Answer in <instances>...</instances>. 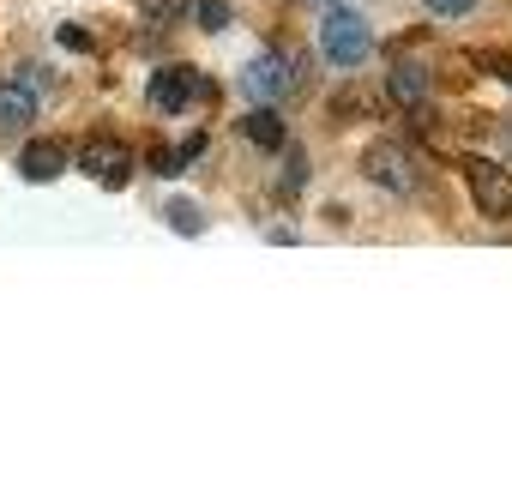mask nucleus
<instances>
[{
    "label": "nucleus",
    "instance_id": "obj_15",
    "mask_svg": "<svg viewBox=\"0 0 512 482\" xmlns=\"http://www.w3.org/2000/svg\"><path fill=\"white\" fill-rule=\"evenodd\" d=\"M61 49H73V55H91V31H85V25H61Z\"/></svg>",
    "mask_w": 512,
    "mask_h": 482
},
{
    "label": "nucleus",
    "instance_id": "obj_2",
    "mask_svg": "<svg viewBox=\"0 0 512 482\" xmlns=\"http://www.w3.org/2000/svg\"><path fill=\"white\" fill-rule=\"evenodd\" d=\"M296 61L284 55V49H266V55H253L247 67H241V97H253L260 109H272V103H284L290 91H296Z\"/></svg>",
    "mask_w": 512,
    "mask_h": 482
},
{
    "label": "nucleus",
    "instance_id": "obj_16",
    "mask_svg": "<svg viewBox=\"0 0 512 482\" xmlns=\"http://www.w3.org/2000/svg\"><path fill=\"white\" fill-rule=\"evenodd\" d=\"M19 85H31V91L43 97V91H55V73H43V67H19ZM43 103H49V97H43Z\"/></svg>",
    "mask_w": 512,
    "mask_h": 482
},
{
    "label": "nucleus",
    "instance_id": "obj_18",
    "mask_svg": "<svg viewBox=\"0 0 512 482\" xmlns=\"http://www.w3.org/2000/svg\"><path fill=\"white\" fill-rule=\"evenodd\" d=\"M284 151H290V169H284V187L296 193V187H302V175H308V163H302V151H296V145H284ZM284 187H278V193H284Z\"/></svg>",
    "mask_w": 512,
    "mask_h": 482
},
{
    "label": "nucleus",
    "instance_id": "obj_14",
    "mask_svg": "<svg viewBox=\"0 0 512 482\" xmlns=\"http://www.w3.org/2000/svg\"><path fill=\"white\" fill-rule=\"evenodd\" d=\"M193 13H199L205 31H223V25H229V7H223V0H193Z\"/></svg>",
    "mask_w": 512,
    "mask_h": 482
},
{
    "label": "nucleus",
    "instance_id": "obj_3",
    "mask_svg": "<svg viewBox=\"0 0 512 482\" xmlns=\"http://www.w3.org/2000/svg\"><path fill=\"white\" fill-rule=\"evenodd\" d=\"M464 187H470V199H476L488 217H512V175H506L500 163L470 157V163H464Z\"/></svg>",
    "mask_w": 512,
    "mask_h": 482
},
{
    "label": "nucleus",
    "instance_id": "obj_9",
    "mask_svg": "<svg viewBox=\"0 0 512 482\" xmlns=\"http://www.w3.org/2000/svg\"><path fill=\"white\" fill-rule=\"evenodd\" d=\"M61 169H67V139H37V145L19 151V175L25 181H55Z\"/></svg>",
    "mask_w": 512,
    "mask_h": 482
},
{
    "label": "nucleus",
    "instance_id": "obj_6",
    "mask_svg": "<svg viewBox=\"0 0 512 482\" xmlns=\"http://www.w3.org/2000/svg\"><path fill=\"white\" fill-rule=\"evenodd\" d=\"M362 175L380 181L386 193H416V169H410V157L398 145H368L362 151Z\"/></svg>",
    "mask_w": 512,
    "mask_h": 482
},
{
    "label": "nucleus",
    "instance_id": "obj_17",
    "mask_svg": "<svg viewBox=\"0 0 512 482\" xmlns=\"http://www.w3.org/2000/svg\"><path fill=\"white\" fill-rule=\"evenodd\" d=\"M470 7H476V0H428V13H434V19H464Z\"/></svg>",
    "mask_w": 512,
    "mask_h": 482
},
{
    "label": "nucleus",
    "instance_id": "obj_8",
    "mask_svg": "<svg viewBox=\"0 0 512 482\" xmlns=\"http://www.w3.org/2000/svg\"><path fill=\"white\" fill-rule=\"evenodd\" d=\"M241 139H247L253 151H284V145H290L284 115H278V109H260V103H253V109L241 115Z\"/></svg>",
    "mask_w": 512,
    "mask_h": 482
},
{
    "label": "nucleus",
    "instance_id": "obj_4",
    "mask_svg": "<svg viewBox=\"0 0 512 482\" xmlns=\"http://www.w3.org/2000/svg\"><path fill=\"white\" fill-rule=\"evenodd\" d=\"M205 91H211V85H205L193 67H157V73H151V103H157L163 115H181V109L199 103Z\"/></svg>",
    "mask_w": 512,
    "mask_h": 482
},
{
    "label": "nucleus",
    "instance_id": "obj_12",
    "mask_svg": "<svg viewBox=\"0 0 512 482\" xmlns=\"http://www.w3.org/2000/svg\"><path fill=\"white\" fill-rule=\"evenodd\" d=\"M145 163H151V175H181V169H187L175 145H151V151H145Z\"/></svg>",
    "mask_w": 512,
    "mask_h": 482
},
{
    "label": "nucleus",
    "instance_id": "obj_1",
    "mask_svg": "<svg viewBox=\"0 0 512 482\" xmlns=\"http://www.w3.org/2000/svg\"><path fill=\"white\" fill-rule=\"evenodd\" d=\"M368 49H374L368 19H362V13H350V7H332V13H326V25H320V55H326L332 67H362V61H368Z\"/></svg>",
    "mask_w": 512,
    "mask_h": 482
},
{
    "label": "nucleus",
    "instance_id": "obj_11",
    "mask_svg": "<svg viewBox=\"0 0 512 482\" xmlns=\"http://www.w3.org/2000/svg\"><path fill=\"white\" fill-rule=\"evenodd\" d=\"M187 13V0H139V19H151V25H175Z\"/></svg>",
    "mask_w": 512,
    "mask_h": 482
},
{
    "label": "nucleus",
    "instance_id": "obj_20",
    "mask_svg": "<svg viewBox=\"0 0 512 482\" xmlns=\"http://www.w3.org/2000/svg\"><path fill=\"white\" fill-rule=\"evenodd\" d=\"M482 67H488L494 79H506V85H512V55H482Z\"/></svg>",
    "mask_w": 512,
    "mask_h": 482
},
{
    "label": "nucleus",
    "instance_id": "obj_5",
    "mask_svg": "<svg viewBox=\"0 0 512 482\" xmlns=\"http://www.w3.org/2000/svg\"><path fill=\"white\" fill-rule=\"evenodd\" d=\"M79 169H85L91 181H103V187H127V175H133V151H127L121 139H91V145L79 151Z\"/></svg>",
    "mask_w": 512,
    "mask_h": 482
},
{
    "label": "nucleus",
    "instance_id": "obj_10",
    "mask_svg": "<svg viewBox=\"0 0 512 482\" xmlns=\"http://www.w3.org/2000/svg\"><path fill=\"white\" fill-rule=\"evenodd\" d=\"M386 91H392V103H398V109H422V103H428V73H416V67H398Z\"/></svg>",
    "mask_w": 512,
    "mask_h": 482
},
{
    "label": "nucleus",
    "instance_id": "obj_19",
    "mask_svg": "<svg viewBox=\"0 0 512 482\" xmlns=\"http://www.w3.org/2000/svg\"><path fill=\"white\" fill-rule=\"evenodd\" d=\"M205 145H211L205 133H187V139H181L175 151H181V163H199V157H205Z\"/></svg>",
    "mask_w": 512,
    "mask_h": 482
},
{
    "label": "nucleus",
    "instance_id": "obj_13",
    "mask_svg": "<svg viewBox=\"0 0 512 482\" xmlns=\"http://www.w3.org/2000/svg\"><path fill=\"white\" fill-rule=\"evenodd\" d=\"M169 223L193 235V229H205V211H199V205H187V199H175V205H169Z\"/></svg>",
    "mask_w": 512,
    "mask_h": 482
},
{
    "label": "nucleus",
    "instance_id": "obj_7",
    "mask_svg": "<svg viewBox=\"0 0 512 482\" xmlns=\"http://www.w3.org/2000/svg\"><path fill=\"white\" fill-rule=\"evenodd\" d=\"M37 91L31 85H0V139H19V133H31V121H37Z\"/></svg>",
    "mask_w": 512,
    "mask_h": 482
}]
</instances>
